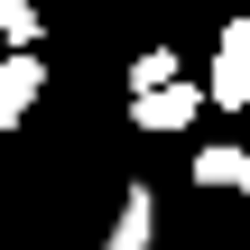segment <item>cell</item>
<instances>
[{
  "label": "cell",
  "instance_id": "6da1fadb",
  "mask_svg": "<svg viewBox=\"0 0 250 250\" xmlns=\"http://www.w3.org/2000/svg\"><path fill=\"white\" fill-rule=\"evenodd\" d=\"M130 121L139 130H195L204 121V93L176 74V83H130Z\"/></svg>",
  "mask_w": 250,
  "mask_h": 250
},
{
  "label": "cell",
  "instance_id": "7a4b0ae2",
  "mask_svg": "<svg viewBox=\"0 0 250 250\" xmlns=\"http://www.w3.org/2000/svg\"><path fill=\"white\" fill-rule=\"evenodd\" d=\"M241 102H250V19H232L213 46V111H241Z\"/></svg>",
  "mask_w": 250,
  "mask_h": 250
},
{
  "label": "cell",
  "instance_id": "3957f363",
  "mask_svg": "<svg viewBox=\"0 0 250 250\" xmlns=\"http://www.w3.org/2000/svg\"><path fill=\"white\" fill-rule=\"evenodd\" d=\"M37 93H46V56H37V46H9V56H0V130H19V111H28Z\"/></svg>",
  "mask_w": 250,
  "mask_h": 250
},
{
  "label": "cell",
  "instance_id": "277c9868",
  "mask_svg": "<svg viewBox=\"0 0 250 250\" xmlns=\"http://www.w3.org/2000/svg\"><path fill=\"white\" fill-rule=\"evenodd\" d=\"M148 241H158V195L130 186V204H121V223H111V241H102V250H148Z\"/></svg>",
  "mask_w": 250,
  "mask_h": 250
},
{
  "label": "cell",
  "instance_id": "5b68a950",
  "mask_svg": "<svg viewBox=\"0 0 250 250\" xmlns=\"http://www.w3.org/2000/svg\"><path fill=\"white\" fill-rule=\"evenodd\" d=\"M195 186H204V195H241L250 186V158L241 148H204V158H195Z\"/></svg>",
  "mask_w": 250,
  "mask_h": 250
},
{
  "label": "cell",
  "instance_id": "8992f818",
  "mask_svg": "<svg viewBox=\"0 0 250 250\" xmlns=\"http://www.w3.org/2000/svg\"><path fill=\"white\" fill-rule=\"evenodd\" d=\"M0 37L9 46H37V0H0Z\"/></svg>",
  "mask_w": 250,
  "mask_h": 250
}]
</instances>
